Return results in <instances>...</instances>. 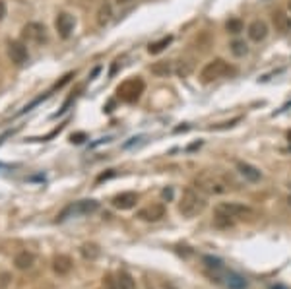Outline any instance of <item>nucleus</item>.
<instances>
[{
    "label": "nucleus",
    "instance_id": "nucleus-1",
    "mask_svg": "<svg viewBox=\"0 0 291 289\" xmlns=\"http://www.w3.org/2000/svg\"><path fill=\"white\" fill-rule=\"evenodd\" d=\"M206 206H208L206 194H202L200 190L194 188V186H188V188L182 190V196L179 200V214L186 219H190V217L200 216L206 210Z\"/></svg>",
    "mask_w": 291,
    "mask_h": 289
},
{
    "label": "nucleus",
    "instance_id": "nucleus-2",
    "mask_svg": "<svg viewBox=\"0 0 291 289\" xmlns=\"http://www.w3.org/2000/svg\"><path fill=\"white\" fill-rule=\"evenodd\" d=\"M229 182L225 177H221L218 173H212V171H202L200 175H196L194 179V188H198L202 194H225L229 192Z\"/></svg>",
    "mask_w": 291,
    "mask_h": 289
},
{
    "label": "nucleus",
    "instance_id": "nucleus-3",
    "mask_svg": "<svg viewBox=\"0 0 291 289\" xmlns=\"http://www.w3.org/2000/svg\"><path fill=\"white\" fill-rule=\"evenodd\" d=\"M144 90H146L144 80H142L140 76H132V78H128V80H125V82L119 84V88H117V97H119L121 101H125V103H136V101L142 97Z\"/></svg>",
    "mask_w": 291,
    "mask_h": 289
},
{
    "label": "nucleus",
    "instance_id": "nucleus-4",
    "mask_svg": "<svg viewBox=\"0 0 291 289\" xmlns=\"http://www.w3.org/2000/svg\"><path fill=\"white\" fill-rule=\"evenodd\" d=\"M216 212L229 216L233 221H253L256 217V212L251 206H245L239 202H221L216 208Z\"/></svg>",
    "mask_w": 291,
    "mask_h": 289
},
{
    "label": "nucleus",
    "instance_id": "nucleus-5",
    "mask_svg": "<svg viewBox=\"0 0 291 289\" xmlns=\"http://www.w3.org/2000/svg\"><path fill=\"white\" fill-rule=\"evenodd\" d=\"M231 72H233V68H231V64L225 58H214V60H210L200 70V80L204 84H210L214 80L229 76Z\"/></svg>",
    "mask_w": 291,
    "mask_h": 289
},
{
    "label": "nucleus",
    "instance_id": "nucleus-6",
    "mask_svg": "<svg viewBox=\"0 0 291 289\" xmlns=\"http://www.w3.org/2000/svg\"><path fill=\"white\" fill-rule=\"evenodd\" d=\"M99 210V202L97 200H80L72 206H68L60 216H58V221L66 219L68 216H90L93 212Z\"/></svg>",
    "mask_w": 291,
    "mask_h": 289
},
{
    "label": "nucleus",
    "instance_id": "nucleus-7",
    "mask_svg": "<svg viewBox=\"0 0 291 289\" xmlns=\"http://www.w3.org/2000/svg\"><path fill=\"white\" fill-rule=\"evenodd\" d=\"M21 37H23L27 43H45V41H47V29H45V25L39 23V21H29V23L23 25Z\"/></svg>",
    "mask_w": 291,
    "mask_h": 289
},
{
    "label": "nucleus",
    "instance_id": "nucleus-8",
    "mask_svg": "<svg viewBox=\"0 0 291 289\" xmlns=\"http://www.w3.org/2000/svg\"><path fill=\"white\" fill-rule=\"evenodd\" d=\"M6 53H8V58H10L16 66H23V64L27 62V58H29L27 47H25V43H21V41H8Z\"/></svg>",
    "mask_w": 291,
    "mask_h": 289
},
{
    "label": "nucleus",
    "instance_id": "nucleus-9",
    "mask_svg": "<svg viewBox=\"0 0 291 289\" xmlns=\"http://www.w3.org/2000/svg\"><path fill=\"white\" fill-rule=\"evenodd\" d=\"M55 27H56V33L62 37V39H68V37L72 35L74 27H76V19L68 12H60L55 19Z\"/></svg>",
    "mask_w": 291,
    "mask_h": 289
},
{
    "label": "nucleus",
    "instance_id": "nucleus-10",
    "mask_svg": "<svg viewBox=\"0 0 291 289\" xmlns=\"http://www.w3.org/2000/svg\"><path fill=\"white\" fill-rule=\"evenodd\" d=\"M165 206L163 204H159V202H155V204H147L144 206L142 210H138V214L136 216L140 217L142 221H159V219H163L165 217Z\"/></svg>",
    "mask_w": 291,
    "mask_h": 289
},
{
    "label": "nucleus",
    "instance_id": "nucleus-11",
    "mask_svg": "<svg viewBox=\"0 0 291 289\" xmlns=\"http://www.w3.org/2000/svg\"><path fill=\"white\" fill-rule=\"evenodd\" d=\"M247 35H249L251 41H255V43L264 41V39L268 37V23L262 21V19L251 21V25H249V29H247Z\"/></svg>",
    "mask_w": 291,
    "mask_h": 289
},
{
    "label": "nucleus",
    "instance_id": "nucleus-12",
    "mask_svg": "<svg viewBox=\"0 0 291 289\" xmlns=\"http://www.w3.org/2000/svg\"><path fill=\"white\" fill-rule=\"evenodd\" d=\"M237 171H239V175L245 179V181L249 182H258L262 179V171L255 167V165H251V163L247 161H239L237 163Z\"/></svg>",
    "mask_w": 291,
    "mask_h": 289
},
{
    "label": "nucleus",
    "instance_id": "nucleus-13",
    "mask_svg": "<svg viewBox=\"0 0 291 289\" xmlns=\"http://www.w3.org/2000/svg\"><path fill=\"white\" fill-rule=\"evenodd\" d=\"M136 202H138L136 192H121V194H117L115 198L111 200L113 208H117V210H132L136 206Z\"/></svg>",
    "mask_w": 291,
    "mask_h": 289
},
{
    "label": "nucleus",
    "instance_id": "nucleus-14",
    "mask_svg": "<svg viewBox=\"0 0 291 289\" xmlns=\"http://www.w3.org/2000/svg\"><path fill=\"white\" fill-rule=\"evenodd\" d=\"M72 268H74V262L68 254H56L55 258H53V270H55V274H58V276L70 274Z\"/></svg>",
    "mask_w": 291,
    "mask_h": 289
},
{
    "label": "nucleus",
    "instance_id": "nucleus-15",
    "mask_svg": "<svg viewBox=\"0 0 291 289\" xmlns=\"http://www.w3.org/2000/svg\"><path fill=\"white\" fill-rule=\"evenodd\" d=\"M33 264H35V254L29 253V251H21L14 256V266H16V270H31L33 268Z\"/></svg>",
    "mask_w": 291,
    "mask_h": 289
},
{
    "label": "nucleus",
    "instance_id": "nucleus-16",
    "mask_svg": "<svg viewBox=\"0 0 291 289\" xmlns=\"http://www.w3.org/2000/svg\"><path fill=\"white\" fill-rule=\"evenodd\" d=\"M149 70H151L153 76L165 78V76H169V74L173 72V62H169V60H159V62H153V64L149 66Z\"/></svg>",
    "mask_w": 291,
    "mask_h": 289
},
{
    "label": "nucleus",
    "instance_id": "nucleus-17",
    "mask_svg": "<svg viewBox=\"0 0 291 289\" xmlns=\"http://www.w3.org/2000/svg\"><path fill=\"white\" fill-rule=\"evenodd\" d=\"M272 21L278 31H284V33H286V31H290L291 29V18L290 16H286L284 12H274Z\"/></svg>",
    "mask_w": 291,
    "mask_h": 289
},
{
    "label": "nucleus",
    "instance_id": "nucleus-18",
    "mask_svg": "<svg viewBox=\"0 0 291 289\" xmlns=\"http://www.w3.org/2000/svg\"><path fill=\"white\" fill-rule=\"evenodd\" d=\"M225 284L229 289H245L247 288V280L243 276H239L235 272H227L225 274Z\"/></svg>",
    "mask_w": 291,
    "mask_h": 289
},
{
    "label": "nucleus",
    "instance_id": "nucleus-19",
    "mask_svg": "<svg viewBox=\"0 0 291 289\" xmlns=\"http://www.w3.org/2000/svg\"><path fill=\"white\" fill-rule=\"evenodd\" d=\"M171 41H173V35H167V37H161L159 41H153V43H149V47H147V53L149 54H159L163 53L165 49L171 45Z\"/></svg>",
    "mask_w": 291,
    "mask_h": 289
},
{
    "label": "nucleus",
    "instance_id": "nucleus-20",
    "mask_svg": "<svg viewBox=\"0 0 291 289\" xmlns=\"http://www.w3.org/2000/svg\"><path fill=\"white\" fill-rule=\"evenodd\" d=\"M117 289H138V288H136L134 278L128 272H119V276H117Z\"/></svg>",
    "mask_w": 291,
    "mask_h": 289
},
{
    "label": "nucleus",
    "instance_id": "nucleus-21",
    "mask_svg": "<svg viewBox=\"0 0 291 289\" xmlns=\"http://www.w3.org/2000/svg\"><path fill=\"white\" fill-rule=\"evenodd\" d=\"M80 253H82V256H84L86 260H95V258H99L101 249H99L95 243H86V245H82Z\"/></svg>",
    "mask_w": 291,
    "mask_h": 289
},
{
    "label": "nucleus",
    "instance_id": "nucleus-22",
    "mask_svg": "<svg viewBox=\"0 0 291 289\" xmlns=\"http://www.w3.org/2000/svg\"><path fill=\"white\" fill-rule=\"evenodd\" d=\"M229 49H231V53L233 56H245V54L249 53V47H247V43L243 41V39H235V41H231V45H229Z\"/></svg>",
    "mask_w": 291,
    "mask_h": 289
},
{
    "label": "nucleus",
    "instance_id": "nucleus-23",
    "mask_svg": "<svg viewBox=\"0 0 291 289\" xmlns=\"http://www.w3.org/2000/svg\"><path fill=\"white\" fill-rule=\"evenodd\" d=\"M214 225L219 227V229H229V227H233V225H235V221H233L229 216H225V214H219V212H216Z\"/></svg>",
    "mask_w": 291,
    "mask_h": 289
},
{
    "label": "nucleus",
    "instance_id": "nucleus-24",
    "mask_svg": "<svg viewBox=\"0 0 291 289\" xmlns=\"http://www.w3.org/2000/svg\"><path fill=\"white\" fill-rule=\"evenodd\" d=\"M202 262L210 268V270H216V272H221L223 270V262L219 260V258H216V256H210V254H206L204 258H202Z\"/></svg>",
    "mask_w": 291,
    "mask_h": 289
},
{
    "label": "nucleus",
    "instance_id": "nucleus-25",
    "mask_svg": "<svg viewBox=\"0 0 291 289\" xmlns=\"http://www.w3.org/2000/svg\"><path fill=\"white\" fill-rule=\"evenodd\" d=\"M225 29H227L229 33L237 35V33H241V31L245 29V25H243V21H241L239 18H231V19H227V23H225Z\"/></svg>",
    "mask_w": 291,
    "mask_h": 289
},
{
    "label": "nucleus",
    "instance_id": "nucleus-26",
    "mask_svg": "<svg viewBox=\"0 0 291 289\" xmlns=\"http://www.w3.org/2000/svg\"><path fill=\"white\" fill-rule=\"evenodd\" d=\"M109 19H111V6L109 4H103L99 8V12H97V21H99V25H105Z\"/></svg>",
    "mask_w": 291,
    "mask_h": 289
},
{
    "label": "nucleus",
    "instance_id": "nucleus-27",
    "mask_svg": "<svg viewBox=\"0 0 291 289\" xmlns=\"http://www.w3.org/2000/svg\"><path fill=\"white\" fill-rule=\"evenodd\" d=\"M192 68H194L192 60H181V64H179V68H177V74H179L181 78H186L188 74L192 72Z\"/></svg>",
    "mask_w": 291,
    "mask_h": 289
},
{
    "label": "nucleus",
    "instance_id": "nucleus-28",
    "mask_svg": "<svg viewBox=\"0 0 291 289\" xmlns=\"http://www.w3.org/2000/svg\"><path fill=\"white\" fill-rule=\"evenodd\" d=\"M10 280H12V276H10V274H6V272H2V274H0V289L8 288Z\"/></svg>",
    "mask_w": 291,
    "mask_h": 289
},
{
    "label": "nucleus",
    "instance_id": "nucleus-29",
    "mask_svg": "<svg viewBox=\"0 0 291 289\" xmlns=\"http://www.w3.org/2000/svg\"><path fill=\"white\" fill-rule=\"evenodd\" d=\"M72 78H74V72H68L66 76H64V78H62V80H60V82H56V84H55V90H58V88H62L64 84H68V82H70Z\"/></svg>",
    "mask_w": 291,
    "mask_h": 289
},
{
    "label": "nucleus",
    "instance_id": "nucleus-30",
    "mask_svg": "<svg viewBox=\"0 0 291 289\" xmlns=\"http://www.w3.org/2000/svg\"><path fill=\"white\" fill-rule=\"evenodd\" d=\"M70 140H72L74 144H82V142L86 140V134H84V132H78V134H72V136H70Z\"/></svg>",
    "mask_w": 291,
    "mask_h": 289
},
{
    "label": "nucleus",
    "instance_id": "nucleus-31",
    "mask_svg": "<svg viewBox=\"0 0 291 289\" xmlns=\"http://www.w3.org/2000/svg\"><path fill=\"white\" fill-rule=\"evenodd\" d=\"M103 286L107 289H115V286H117V280H113L111 276H107V278H103Z\"/></svg>",
    "mask_w": 291,
    "mask_h": 289
},
{
    "label": "nucleus",
    "instance_id": "nucleus-32",
    "mask_svg": "<svg viewBox=\"0 0 291 289\" xmlns=\"http://www.w3.org/2000/svg\"><path fill=\"white\" fill-rule=\"evenodd\" d=\"M6 18V2L4 0H0V21Z\"/></svg>",
    "mask_w": 291,
    "mask_h": 289
},
{
    "label": "nucleus",
    "instance_id": "nucleus-33",
    "mask_svg": "<svg viewBox=\"0 0 291 289\" xmlns=\"http://www.w3.org/2000/svg\"><path fill=\"white\" fill-rule=\"evenodd\" d=\"M161 194H163L165 200H171L173 198V188H163V192H161Z\"/></svg>",
    "mask_w": 291,
    "mask_h": 289
},
{
    "label": "nucleus",
    "instance_id": "nucleus-34",
    "mask_svg": "<svg viewBox=\"0 0 291 289\" xmlns=\"http://www.w3.org/2000/svg\"><path fill=\"white\" fill-rule=\"evenodd\" d=\"M113 175H115V173H105V175H101V177H99V179H97V182L105 181V179H111V177H113Z\"/></svg>",
    "mask_w": 291,
    "mask_h": 289
},
{
    "label": "nucleus",
    "instance_id": "nucleus-35",
    "mask_svg": "<svg viewBox=\"0 0 291 289\" xmlns=\"http://www.w3.org/2000/svg\"><path fill=\"white\" fill-rule=\"evenodd\" d=\"M130 2H132V0H117L119 6H125V4H130Z\"/></svg>",
    "mask_w": 291,
    "mask_h": 289
},
{
    "label": "nucleus",
    "instance_id": "nucleus-36",
    "mask_svg": "<svg viewBox=\"0 0 291 289\" xmlns=\"http://www.w3.org/2000/svg\"><path fill=\"white\" fill-rule=\"evenodd\" d=\"M272 289H288V288H286V286H274Z\"/></svg>",
    "mask_w": 291,
    "mask_h": 289
},
{
    "label": "nucleus",
    "instance_id": "nucleus-37",
    "mask_svg": "<svg viewBox=\"0 0 291 289\" xmlns=\"http://www.w3.org/2000/svg\"><path fill=\"white\" fill-rule=\"evenodd\" d=\"M288 204H290V206H291V196H290V198H288Z\"/></svg>",
    "mask_w": 291,
    "mask_h": 289
},
{
    "label": "nucleus",
    "instance_id": "nucleus-38",
    "mask_svg": "<svg viewBox=\"0 0 291 289\" xmlns=\"http://www.w3.org/2000/svg\"><path fill=\"white\" fill-rule=\"evenodd\" d=\"M290 10H291V0H290Z\"/></svg>",
    "mask_w": 291,
    "mask_h": 289
}]
</instances>
